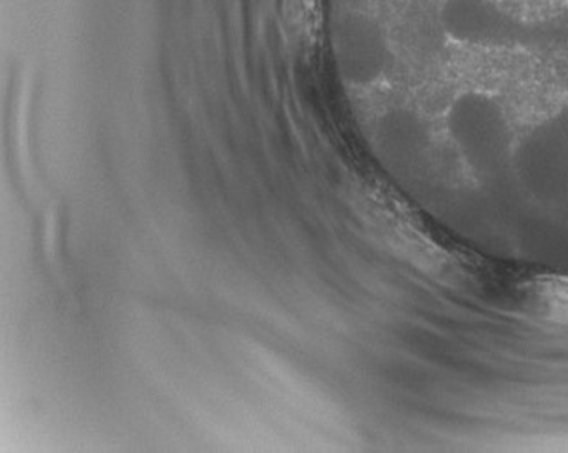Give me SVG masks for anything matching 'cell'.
<instances>
[{
    "mask_svg": "<svg viewBox=\"0 0 568 453\" xmlns=\"http://www.w3.org/2000/svg\"><path fill=\"white\" fill-rule=\"evenodd\" d=\"M532 292L545 315L568 324V275L541 278Z\"/></svg>",
    "mask_w": 568,
    "mask_h": 453,
    "instance_id": "obj_1",
    "label": "cell"
}]
</instances>
